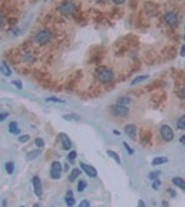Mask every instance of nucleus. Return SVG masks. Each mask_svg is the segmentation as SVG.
Masks as SVG:
<instances>
[{
  "instance_id": "obj_20",
  "label": "nucleus",
  "mask_w": 185,
  "mask_h": 207,
  "mask_svg": "<svg viewBox=\"0 0 185 207\" xmlns=\"http://www.w3.org/2000/svg\"><path fill=\"white\" fill-rule=\"evenodd\" d=\"M65 120H68V122H72V120H75V122H79L80 120V116L76 115V113H71V115H64L62 116Z\"/></svg>"
},
{
  "instance_id": "obj_4",
  "label": "nucleus",
  "mask_w": 185,
  "mask_h": 207,
  "mask_svg": "<svg viewBox=\"0 0 185 207\" xmlns=\"http://www.w3.org/2000/svg\"><path fill=\"white\" fill-rule=\"evenodd\" d=\"M61 174H62V164H61V162H58V160L52 162L51 168H50V177H51V179H60Z\"/></svg>"
},
{
  "instance_id": "obj_41",
  "label": "nucleus",
  "mask_w": 185,
  "mask_h": 207,
  "mask_svg": "<svg viewBox=\"0 0 185 207\" xmlns=\"http://www.w3.org/2000/svg\"><path fill=\"white\" fill-rule=\"evenodd\" d=\"M62 166H64V170H65V171H68V170H69V164H68V163L62 164Z\"/></svg>"
},
{
  "instance_id": "obj_8",
  "label": "nucleus",
  "mask_w": 185,
  "mask_h": 207,
  "mask_svg": "<svg viewBox=\"0 0 185 207\" xmlns=\"http://www.w3.org/2000/svg\"><path fill=\"white\" fill-rule=\"evenodd\" d=\"M165 22L169 26H177L178 25V17L174 11H167L165 14Z\"/></svg>"
},
{
  "instance_id": "obj_2",
  "label": "nucleus",
  "mask_w": 185,
  "mask_h": 207,
  "mask_svg": "<svg viewBox=\"0 0 185 207\" xmlns=\"http://www.w3.org/2000/svg\"><path fill=\"white\" fill-rule=\"evenodd\" d=\"M58 11H60V14H62L64 17L73 15L75 11H76V6H75V3L71 1V0H64V1L60 4Z\"/></svg>"
},
{
  "instance_id": "obj_28",
  "label": "nucleus",
  "mask_w": 185,
  "mask_h": 207,
  "mask_svg": "<svg viewBox=\"0 0 185 207\" xmlns=\"http://www.w3.org/2000/svg\"><path fill=\"white\" fill-rule=\"evenodd\" d=\"M159 175H160V170H155V171H151L148 174V178L149 179H155V178H159Z\"/></svg>"
},
{
  "instance_id": "obj_23",
  "label": "nucleus",
  "mask_w": 185,
  "mask_h": 207,
  "mask_svg": "<svg viewBox=\"0 0 185 207\" xmlns=\"http://www.w3.org/2000/svg\"><path fill=\"white\" fill-rule=\"evenodd\" d=\"M0 71L3 72V73H4L6 76H11V69L8 68L7 64H4V62H3L1 65H0Z\"/></svg>"
},
{
  "instance_id": "obj_5",
  "label": "nucleus",
  "mask_w": 185,
  "mask_h": 207,
  "mask_svg": "<svg viewBox=\"0 0 185 207\" xmlns=\"http://www.w3.org/2000/svg\"><path fill=\"white\" fill-rule=\"evenodd\" d=\"M51 37H52V35L50 31H40V32L35 36V40L37 42V44H42V46H43V44L48 43V42L51 40Z\"/></svg>"
},
{
  "instance_id": "obj_17",
  "label": "nucleus",
  "mask_w": 185,
  "mask_h": 207,
  "mask_svg": "<svg viewBox=\"0 0 185 207\" xmlns=\"http://www.w3.org/2000/svg\"><path fill=\"white\" fill-rule=\"evenodd\" d=\"M39 155H40V151H39V148H37L35 151H31L26 153V160H35L39 157Z\"/></svg>"
},
{
  "instance_id": "obj_16",
  "label": "nucleus",
  "mask_w": 185,
  "mask_h": 207,
  "mask_svg": "<svg viewBox=\"0 0 185 207\" xmlns=\"http://www.w3.org/2000/svg\"><path fill=\"white\" fill-rule=\"evenodd\" d=\"M80 174H82V171L79 170V168H73L72 171H71V174H69L68 179L71 181V182H73V181H76L77 179V177H80Z\"/></svg>"
},
{
  "instance_id": "obj_19",
  "label": "nucleus",
  "mask_w": 185,
  "mask_h": 207,
  "mask_svg": "<svg viewBox=\"0 0 185 207\" xmlns=\"http://www.w3.org/2000/svg\"><path fill=\"white\" fill-rule=\"evenodd\" d=\"M130 102H131L130 97H119V98H117V101H116L117 105H123V106H127Z\"/></svg>"
},
{
  "instance_id": "obj_38",
  "label": "nucleus",
  "mask_w": 185,
  "mask_h": 207,
  "mask_svg": "<svg viewBox=\"0 0 185 207\" xmlns=\"http://www.w3.org/2000/svg\"><path fill=\"white\" fill-rule=\"evenodd\" d=\"M180 54H181V57H185V44L181 46V51H180Z\"/></svg>"
},
{
  "instance_id": "obj_37",
  "label": "nucleus",
  "mask_w": 185,
  "mask_h": 207,
  "mask_svg": "<svg viewBox=\"0 0 185 207\" xmlns=\"http://www.w3.org/2000/svg\"><path fill=\"white\" fill-rule=\"evenodd\" d=\"M31 54H25V57H24V61L25 62H32V58H31Z\"/></svg>"
},
{
  "instance_id": "obj_15",
  "label": "nucleus",
  "mask_w": 185,
  "mask_h": 207,
  "mask_svg": "<svg viewBox=\"0 0 185 207\" xmlns=\"http://www.w3.org/2000/svg\"><path fill=\"white\" fill-rule=\"evenodd\" d=\"M167 162H169L167 157H165V156H159V157H155V159L152 160V166H160V164H166Z\"/></svg>"
},
{
  "instance_id": "obj_46",
  "label": "nucleus",
  "mask_w": 185,
  "mask_h": 207,
  "mask_svg": "<svg viewBox=\"0 0 185 207\" xmlns=\"http://www.w3.org/2000/svg\"><path fill=\"white\" fill-rule=\"evenodd\" d=\"M184 37H185V36H184Z\"/></svg>"
},
{
  "instance_id": "obj_11",
  "label": "nucleus",
  "mask_w": 185,
  "mask_h": 207,
  "mask_svg": "<svg viewBox=\"0 0 185 207\" xmlns=\"http://www.w3.org/2000/svg\"><path fill=\"white\" fill-rule=\"evenodd\" d=\"M125 133L131 139H135L137 138V126H135V124H126L125 126Z\"/></svg>"
},
{
  "instance_id": "obj_13",
  "label": "nucleus",
  "mask_w": 185,
  "mask_h": 207,
  "mask_svg": "<svg viewBox=\"0 0 185 207\" xmlns=\"http://www.w3.org/2000/svg\"><path fill=\"white\" fill-rule=\"evenodd\" d=\"M65 203H66V206H75V198H73L72 191L66 192V195H65Z\"/></svg>"
},
{
  "instance_id": "obj_9",
  "label": "nucleus",
  "mask_w": 185,
  "mask_h": 207,
  "mask_svg": "<svg viewBox=\"0 0 185 207\" xmlns=\"http://www.w3.org/2000/svg\"><path fill=\"white\" fill-rule=\"evenodd\" d=\"M79 166H80L82 171H84L89 177H91V178H97V177H98V171H97L92 166H89V164H86V163H82V162H80Z\"/></svg>"
},
{
  "instance_id": "obj_27",
  "label": "nucleus",
  "mask_w": 185,
  "mask_h": 207,
  "mask_svg": "<svg viewBox=\"0 0 185 207\" xmlns=\"http://www.w3.org/2000/svg\"><path fill=\"white\" fill-rule=\"evenodd\" d=\"M46 102H55V104H65L64 100H60L57 97H47L46 98Z\"/></svg>"
},
{
  "instance_id": "obj_3",
  "label": "nucleus",
  "mask_w": 185,
  "mask_h": 207,
  "mask_svg": "<svg viewBox=\"0 0 185 207\" xmlns=\"http://www.w3.org/2000/svg\"><path fill=\"white\" fill-rule=\"evenodd\" d=\"M159 133H160V137L163 138V141H166V142H170V141L174 139V130L170 127L169 124H163L160 130H159Z\"/></svg>"
},
{
  "instance_id": "obj_35",
  "label": "nucleus",
  "mask_w": 185,
  "mask_h": 207,
  "mask_svg": "<svg viewBox=\"0 0 185 207\" xmlns=\"http://www.w3.org/2000/svg\"><path fill=\"white\" fill-rule=\"evenodd\" d=\"M7 117H8V113H7V112H3V113H0V122L6 120Z\"/></svg>"
},
{
  "instance_id": "obj_21",
  "label": "nucleus",
  "mask_w": 185,
  "mask_h": 207,
  "mask_svg": "<svg viewBox=\"0 0 185 207\" xmlns=\"http://www.w3.org/2000/svg\"><path fill=\"white\" fill-rule=\"evenodd\" d=\"M148 77H149L148 75H141V76H138V77H135V79L131 80V86H135V84H138V83H141V82L146 80Z\"/></svg>"
},
{
  "instance_id": "obj_22",
  "label": "nucleus",
  "mask_w": 185,
  "mask_h": 207,
  "mask_svg": "<svg viewBox=\"0 0 185 207\" xmlns=\"http://www.w3.org/2000/svg\"><path fill=\"white\" fill-rule=\"evenodd\" d=\"M4 168H6L7 174H12V173H14V168H15V164L12 163V162H7V163L4 164Z\"/></svg>"
},
{
  "instance_id": "obj_33",
  "label": "nucleus",
  "mask_w": 185,
  "mask_h": 207,
  "mask_svg": "<svg viewBox=\"0 0 185 207\" xmlns=\"http://www.w3.org/2000/svg\"><path fill=\"white\" fill-rule=\"evenodd\" d=\"M12 84H14L18 90H22V88H24V86H22V83H21L20 80H12Z\"/></svg>"
},
{
  "instance_id": "obj_18",
  "label": "nucleus",
  "mask_w": 185,
  "mask_h": 207,
  "mask_svg": "<svg viewBox=\"0 0 185 207\" xmlns=\"http://www.w3.org/2000/svg\"><path fill=\"white\" fill-rule=\"evenodd\" d=\"M106 155H108L109 157H112V159L115 160V162H116L117 164H120V163H122L120 156L117 155V153H116V152H115V151H111V149H108V151H106Z\"/></svg>"
},
{
  "instance_id": "obj_43",
  "label": "nucleus",
  "mask_w": 185,
  "mask_h": 207,
  "mask_svg": "<svg viewBox=\"0 0 185 207\" xmlns=\"http://www.w3.org/2000/svg\"><path fill=\"white\" fill-rule=\"evenodd\" d=\"M169 193H170V195H171V196H173V198H176V192H174L173 189H171V191H170V189H169Z\"/></svg>"
},
{
  "instance_id": "obj_36",
  "label": "nucleus",
  "mask_w": 185,
  "mask_h": 207,
  "mask_svg": "<svg viewBox=\"0 0 185 207\" xmlns=\"http://www.w3.org/2000/svg\"><path fill=\"white\" fill-rule=\"evenodd\" d=\"M178 95L181 97L182 100H185V87H182L181 90H180V91H178Z\"/></svg>"
},
{
  "instance_id": "obj_1",
  "label": "nucleus",
  "mask_w": 185,
  "mask_h": 207,
  "mask_svg": "<svg viewBox=\"0 0 185 207\" xmlns=\"http://www.w3.org/2000/svg\"><path fill=\"white\" fill-rule=\"evenodd\" d=\"M95 77L100 80L101 83H111L113 79H115V75H113L112 69L106 68V66H101V68L97 69L95 72Z\"/></svg>"
},
{
  "instance_id": "obj_45",
  "label": "nucleus",
  "mask_w": 185,
  "mask_h": 207,
  "mask_svg": "<svg viewBox=\"0 0 185 207\" xmlns=\"http://www.w3.org/2000/svg\"><path fill=\"white\" fill-rule=\"evenodd\" d=\"M97 1H105V0H97Z\"/></svg>"
},
{
  "instance_id": "obj_44",
  "label": "nucleus",
  "mask_w": 185,
  "mask_h": 207,
  "mask_svg": "<svg viewBox=\"0 0 185 207\" xmlns=\"http://www.w3.org/2000/svg\"><path fill=\"white\" fill-rule=\"evenodd\" d=\"M113 134H115V136H120L122 133L119 131V130H113Z\"/></svg>"
},
{
  "instance_id": "obj_25",
  "label": "nucleus",
  "mask_w": 185,
  "mask_h": 207,
  "mask_svg": "<svg viewBox=\"0 0 185 207\" xmlns=\"http://www.w3.org/2000/svg\"><path fill=\"white\" fill-rule=\"evenodd\" d=\"M177 128L178 130H185V115H182L177 122Z\"/></svg>"
},
{
  "instance_id": "obj_42",
  "label": "nucleus",
  "mask_w": 185,
  "mask_h": 207,
  "mask_svg": "<svg viewBox=\"0 0 185 207\" xmlns=\"http://www.w3.org/2000/svg\"><path fill=\"white\" fill-rule=\"evenodd\" d=\"M138 206L144 207V206H145V202H144V200H140V202H138Z\"/></svg>"
},
{
  "instance_id": "obj_26",
  "label": "nucleus",
  "mask_w": 185,
  "mask_h": 207,
  "mask_svg": "<svg viewBox=\"0 0 185 207\" xmlns=\"http://www.w3.org/2000/svg\"><path fill=\"white\" fill-rule=\"evenodd\" d=\"M76 156H77V152L76 151H69L68 156H66V159H68V162L73 163V162H75V159H76Z\"/></svg>"
},
{
  "instance_id": "obj_14",
  "label": "nucleus",
  "mask_w": 185,
  "mask_h": 207,
  "mask_svg": "<svg viewBox=\"0 0 185 207\" xmlns=\"http://www.w3.org/2000/svg\"><path fill=\"white\" fill-rule=\"evenodd\" d=\"M173 184L177 188H181L182 191L185 192V179H182L181 177H174V178H173Z\"/></svg>"
},
{
  "instance_id": "obj_10",
  "label": "nucleus",
  "mask_w": 185,
  "mask_h": 207,
  "mask_svg": "<svg viewBox=\"0 0 185 207\" xmlns=\"http://www.w3.org/2000/svg\"><path fill=\"white\" fill-rule=\"evenodd\" d=\"M60 139H61V144H62V149L71 151V148H72V141H71V138H69L65 133H60Z\"/></svg>"
},
{
  "instance_id": "obj_7",
  "label": "nucleus",
  "mask_w": 185,
  "mask_h": 207,
  "mask_svg": "<svg viewBox=\"0 0 185 207\" xmlns=\"http://www.w3.org/2000/svg\"><path fill=\"white\" fill-rule=\"evenodd\" d=\"M32 185H33V192L37 198H42L43 195V188H42V179L37 175H33L32 178Z\"/></svg>"
},
{
  "instance_id": "obj_39",
  "label": "nucleus",
  "mask_w": 185,
  "mask_h": 207,
  "mask_svg": "<svg viewBox=\"0 0 185 207\" xmlns=\"http://www.w3.org/2000/svg\"><path fill=\"white\" fill-rule=\"evenodd\" d=\"M112 1H113L115 4H123L126 0H112Z\"/></svg>"
},
{
  "instance_id": "obj_34",
  "label": "nucleus",
  "mask_w": 185,
  "mask_h": 207,
  "mask_svg": "<svg viewBox=\"0 0 185 207\" xmlns=\"http://www.w3.org/2000/svg\"><path fill=\"white\" fill-rule=\"evenodd\" d=\"M90 204H91V203H90L89 200H82L80 203H79V206H80V207H89Z\"/></svg>"
},
{
  "instance_id": "obj_29",
  "label": "nucleus",
  "mask_w": 185,
  "mask_h": 207,
  "mask_svg": "<svg viewBox=\"0 0 185 207\" xmlns=\"http://www.w3.org/2000/svg\"><path fill=\"white\" fill-rule=\"evenodd\" d=\"M162 185V181L159 178H155L153 179V182H152V188L155 189V191H159V188H160Z\"/></svg>"
},
{
  "instance_id": "obj_30",
  "label": "nucleus",
  "mask_w": 185,
  "mask_h": 207,
  "mask_svg": "<svg viewBox=\"0 0 185 207\" xmlns=\"http://www.w3.org/2000/svg\"><path fill=\"white\" fill-rule=\"evenodd\" d=\"M35 145H36V148L42 149V148L44 147V139H43V138H36V139H35Z\"/></svg>"
},
{
  "instance_id": "obj_31",
  "label": "nucleus",
  "mask_w": 185,
  "mask_h": 207,
  "mask_svg": "<svg viewBox=\"0 0 185 207\" xmlns=\"http://www.w3.org/2000/svg\"><path fill=\"white\" fill-rule=\"evenodd\" d=\"M123 148H125L126 151H127V153H129V155H134L133 148L130 147V145H129V144H127V142H126V141H125V142H123Z\"/></svg>"
},
{
  "instance_id": "obj_24",
  "label": "nucleus",
  "mask_w": 185,
  "mask_h": 207,
  "mask_svg": "<svg viewBox=\"0 0 185 207\" xmlns=\"http://www.w3.org/2000/svg\"><path fill=\"white\" fill-rule=\"evenodd\" d=\"M86 188H87V181H86V179H80V181L77 182V191L83 192Z\"/></svg>"
},
{
  "instance_id": "obj_40",
  "label": "nucleus",
  "mask_w": 185,
  "mask_h": 207,
  "mask_svg": "<svg viewBox=\"0 0 185 207\" xmlns=\"http://www.w3.org/2000/svg\"><path fill=\"white\" fill-rule=\"evenodd\" d=\"M180 144L185 145V134H184V136H181V138H180Z\"/></svg>"
},
{
  "instance_id": "obj_32",
  "label": "nucleus",
  "mask_w": 185,
  "mask_h": 207,
  "mask_svg": "<svg viewBox=\"0 0 185 207\" xmlns=\"http://www.w3.org/2000/svg\"><path fill=\"white\" fill-rule=\"evenodd\" d=\"M18 141H20L21 144H25L29 141V136L26 134V136H20V138H18Z\"/></svg>"
},
{
  "instance_id": "obj_6",
  "label": "nucleus",
  "mask_w": 185,
  "mask_h": 207,
  "mask_svg": "<svg viewBox=\"0 0 185 207\" xmlns=\"http://www.w3.org/2000/svg\"><path fill=\"white\" fill-rule=\"evenodd\" d=\"M111 111L115 116H119V117H125V116L129 115V108L127 106H123V105H113L111 108Z\"/></svg>"
},
{
  "instance_id": "obj_12",
  "label": "nucleus",
  "mask_w": 185,
  "mask_h": 207,
  "mask_svg": "<svg viewBox=\"0 0 185 207\" xmlns=\"http://www.w3.org/2000/svg\"><path fill=\"white\" fill-rule=\"evenodd\" d=\"M8 131L11 133V134H14V136H20V127H18V123L17 122H10V124H8Z\"/></svg>"
}]
</instances>
